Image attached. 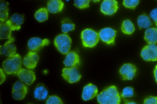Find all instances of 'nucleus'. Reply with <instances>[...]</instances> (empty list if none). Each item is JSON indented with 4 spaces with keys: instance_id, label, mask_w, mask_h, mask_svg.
<instances>
[{
    "instance_id": "nucleus-1",
    "label": "nucleus",
    "mask_w": 157,
    "mask_h": 104,
    "mask_svg": "<svg viewBox=\"0 0 157 104\" xmlns=\"http://www.w3.org/2000/svg\"><path fill=\"white\" fill-rule=\"evenodd\" d=\"M97 100L102 104H118L120 97L116 87L111 86L103 90L98 95Z\"/></svg>"
},
{
    "instance_id": "nucleus-2",
    "label": "nucleus",
    "mask_w": 157,
    "mask_h": 104,
    "mask_svg": "<svg viewBox=\"0 0 157 104\" xmlns=\"http://www.w3.org/2000/svg\"><path fill=\"white\" fill-rule=\"evenodd\" d=\"M5 60L2 64L4 71L8 74H16L21 69V59L18 54Z\"/></svg>"
},
{
    "instance_id": "nucleus-3",
    "label": "nucleus",
    "mask_w": 157,
    "mask_h": 104,
    "mask_svg": "<svg viewBox=\"0 0 157 104\" xmlns=\"http://www.w3.org/2000/svg\"><path fill=\"white\" fill-rule=\"evenodd\" d=\"M81 37L83 46L89 48L95 46L100 39L98 33L90 29L83 30L81 33Z\"/></svg>"
},
{
    "instance_id": "nucleus-4",
    "label": "nucleus",
    "mask_w": 157,
    "mask_h": 104,
    "mask_svg": "<svg viewBox=\"0 0 157 104\" xmlns=\"http://www.w3.org/2000/svg\"><path fill=\"white\" fill-rule=\"evenodd\" d=\"M71 40L65 34H60L56 37L54 44L57 50L63 54H67L69 51L71 44Z\"/></svg>"
},
{
    "instance_id": "nucleus-5",
    "label": "nucleus",
    "mask_w": 157,
    "mask_h": 104,
    "mask_svg": "<svg viewBox=\"0 0 157 104\" xmlns=\"http://www.w3.org/2000/svg\"><path fill=\"white\" fill-rule=\"evenodd\" d=\"M140 55L145 61H157V45L155 44L146 45L142 49Z\"/></svg>"
},
{
    "instance_id": "nucleus-6",
    "label": "nucleus",
    "mask_w": 157,
    "mask_h": 104,
    "mask_svg": "<svg viewBox=\"0 0 157 104\" xmlns=\"http://www.w3.org/2000/svg\"><path fill=\"white\" fill-rule=\"evenodd\" d=\"M62 75L65 79L71 83L78 81L81 77L79 71L75 66L63 68Z\"/></svg>"
},
{
    "instance_id": "nucleus-7",
    "label": "nucleus",
    "mask_w": 157,
    "mask_h": 104,
    "mask_svg": "<svg viewBox=\"0 0 157 104\" xmlns=\"http://www.w3.org/2000/svg\"><path fill=\"white\" fill-rule=\"evenodd\" d=\"M116 0H103L100 6L101 12L105 15H111L116 13L118 9Z\"/></svg>"
},
{
    "instance_id": "nucleus-8",
    "label": "nucleus",
    "mask_w": 157,
    "mask_h": 104,
    "mask_svg": "<svg viewBox=\"0 0 157 104\" xmlns=\"http://www.w3.org/2000/svg\"><path fill=\"white\" fill-rule=\"evenodd\" d=\"M116 31L109 27L101 29L99 32L100 38L104 43L108 44H113L116 36Z\"/></svg>"
},
{
    "instance_id": "nucleus-9",
    "label": "nucleus",
    "mask_w": 157,
    "mask_h": 104,
    "mask_svg": "<svg viewBox=\"0 0 157 104\" xmlns=\"http://www.w3.org/2000/svg\"><path fill=\"white\" fill-rule=\"evenodd\" d=\"M137 69L136 66L130 63L125 64L120 68L119 73L123 80H132L136 76Z\"/></svg>"
},
{
    "instance_id": "nucleus-10",
    "label": "nucleus",
    "mask_w": 157,
    "mask_h": 104,
    "mask_svg": "<svg viewBox=\"0 0 157 104\" xmlns=\"http://www.w3.org/2000/svg\"><path fill=\"white\" fill-rule=\"evenodd\" d=\"M49 44V41L47 39H42L38 37H33L28 41V48L30 51L36 52Z\"/></svg>"
},
{
    "instance_id": "nucleus-11",
    "label": "nucleus",
    "mask_w": 157,
    "mask_h": 104,
    "mask_svg": "<svg viewBox=\"0 0 157 104\" xmlns=\"http://www.w3.org/2000/svg\"><path fill=\"white\" fill-rule=\"evenodd\" d=\"M14 39L11 37L3 45H1L0 53L9 57L13 56L16 51V48L14 43Z\"/></svg>"
},
{
    "instance_id": "nucleus-12",
    "label": "nucleus",
    "mask_w": 157,
    "mask_h": 104,
    "mask_svg": "<svg viewBox=\"0 0 157 104\" xmlns=\"http://www.w3.org/2000/svg\"><path fill=\"white\" fill-rule=\"evenodd\" d=\"M17 75L21 81L28 85H31L36 79L35 73L27 69L21 68L17 72Z\"/></svg>"
},
{
    "instance_id": "nucleus-13",
    "label": "nucleus",
    "mask_w": 157,
    "mask_h": 104,
    "mask_svg": "<svg viewBox=\"0 0 157 104\" xmlns=\"http://www.w3.org/2000/svg\"><path fill=\"white\" fill-rule=\"evenodd\" d=\"M39 60V56L36 52L30 51L23 59V64L27 68H35Z\"/></svg>"
},
{
    "instance_id": "nucleus-14",
    "label": "nucleus",
    "mask_w": 157,
    "mask_h": 104,
    "mask_svg": "<svg viewBox=\"0 0 157 104\" xmlns=\"http://www.w3.org/2000/svg\"><path fill=\"white\" fill-rule=\"evenodd\" d=\"M24 21V17L22 14L15 13L6 22L13 31L19 30Z\"/></svg>"
},
{
    "instance_id": "nucleus-15",
    "label": "nucleus",
    "mask_w": 157,
    "mask_h": 104,
    "mask_svg": "<svg viewBox=\"0 0 157 104\" xmlns=\"http://www.w3.org/2000/svg\"><path fill=\"white\" fill-rule=\"evenodd\" d=\"M98 90L96 86L91 83L85 86L83 88L82 98L84 101H87L93 98L98 94Z\"/></svg>"
},
{
    "instance_id": "nucleus-16",
    "label": "nucleus",
    "mask_w": 157,
    "mask_h": 104,
    "mask_svg": "<svg viewBox=\"0 0 157 104\" xmlns=\"http://www.w3.org/2000/svg\"><path fill=\"white\" fill-rule=\"evenodd\" d=\"M48 93L47 88L42 83L38 84L33 91L34 98L39 101L45 100L48 97Z\"/></svg>"
},
{
    "instance_id": "nucleus-17",
    "label": "nucleus",
    "mask_w": 157,
    "mask_h": 104,
    "mask_svg": "<svg viewBox=\"0 0 157 104\" xmlns=\"http://www.w3.org/2000/svg\"><path fill=\"white\" fill-rule=\"evenodd\" d=\"M64 6V3L61 0H48L47 9L50 13H55L61 11Z\"/></svg>"
},
{
    "instance_id": "nucleus-18",
    "label": "nucleus",
    "mask_w": 157,
    "mask_h": 104,
    "mask_svg": "<svg viewBox=\"0 0 157 104\" xmlns=\"http://www.w3.org/2000/svg\"><path fill=\"white\" fill-rule=\"evenodd\" d=\"M145 41L148 44L157 43V28L151 27L145 31L144 36Z\"/></svg>"
},
{
    "instance_id": "nucleus-19",
    "label": "nucleus",
    "mask_w": 157,
    "mask_h": 104,
    "mask_svg": "<svg viewBox=\"0 0 157 104\" xmlns=\"http://www.w3.org/2000/svg\"><path fill=\"white\" fill-rule=\"evenodd\" d=\"M63 63L67 67L75 66L79 63V56L74 52H69L67 54Z\"/></svg>"
},
{
    "instance_id": "nucleus-20",
    "label": "nucleus",
    "mask_w": 157,
    "mask_h": 104,
    "mask_svg": "<svg viewBox=\"0 0 157 104\" xmlns=\"http://www.w3.org/2000/svg\"><path fill=\"white\" fill-rule=\"evenodd\" d=\"M137 23L140 29L143 28H147L152 25L149 17L145 14H141L138 17Z\"/></svg>"
},
{
    "instance_id": "nucleus-21",
    "label": "nucleus",
    "mask_w": 157,
    "mask_h": 104,
    "mask_svg": "<svg viewBox=\"0 0 157 104\" xmlns=\"http://www.w3.org/2000/svg\"><path fill=\"white\" fill-rule=\"evenodd\" d=\"M9 3L5 1H0V20L4 22L7 19L8 16Z\"/></svg>"
},
{
    "instance_id": "nucleus-22",
    "label": "nucleus",
    "mask_w": 157,
    "mask_h": 104,
    "mask_svg": "<svg viewBox=\"0 0 157 104\" xmlns=\"http://www.w3.org/2000/svg\"><path fill=\"white\" fill-rule=\"evenodd\" d=\"M121 30L124 34L130 35L134 32L135 28L133 23L130 20L126 19L123 21Z\"/></svg>"
},
{
    "instance_id": "nucleus-23",
    "label": "nucleus",
    "mask_w": 157,
    "mask_h": 104,
    "mask_svg": "<svg viewBox=\"0 0 157 104\" xmlns=\"http://www.w3.org/2000/svg\"><path fill=\"white\" fill-rule=\"evenodd\" d=\"M11 30L6 23L1 22L0 24V39H10L11 37Z\"/></svg>"
},
{
    "instance_id": "nucleus-24",
    "label": "nucleus",
    "mask_w": 157,
    "mask_h": 104,
    "mask_svg": "<svg viewBox=\"0 0 157 104\" xmlns=\"http://www.w3.org/2000/svg\"><path fill=\"white\" fill-rule=\"evenodd\" d=\"M75 27V25L68 18H64L61 21V29L65 33L74 30Z\"/></svg>"
},
{
    "instance_id": "nucleus-25",
    "label": "nucleus",
    "mask_w": 157,
    "mask_h": 104,
    "mask_svg": "<svg viewBox=\"0 0 157 104\" xmlns=\"http://www.w3.org/2000/svg\"><path fill=\"white\" fill-rule=\"evenodd\" d=\"M48 11L46 8H41L39 9L34 14L35 19L40 22L46 21L48 17Z\"/></svg>"
},
{
    "instance_id": "nucleus-26",
    "label": "nucleus",
    "mask_w": 157,
    "mask_h": 104,
    "mask_svg": "<svg viewBox=\"0 0 157 104\" xmlns=\"http://www.w3.org/2000/svg\"><path fill=\"white\" fill-rule=\"evenodd\" d=\"M27 93V88L26 86L21 90L12 91V96L15 100H21L24 98Z\"/></svg>"
},
{
    "instance_id": "nucleus-27",
    "label": "nucleus",
    "mask_w": 157,
    "mask_h": 104,
    "mask_svg": "<svg viewBox=\"0 0 157 104\" xmlns=\"http://www.w3.org/2000/svg\"><path fill=\"white\" fill-rule=\"evenodd\" d=\"M90 0H74V5L80 9H84L89 6Z\"/></svg>"
},
{
    "instance_id": "nucleus-28",
    "label": "nucleus",
    "mask_w": 157,
    "mask_h": 104,
    "mask_svg": "<svg viewBox=\"0 0 157 104\" xmlns=\"http://www.w3.org/2000/svg\"><path fill=\"white\" fill-rule=\"evenodd\" d=\"M139 2V0H123V4L126 8L134 9Z\"/></svg>"
},
{
    "instance_id": "nucleus-29",
    "label": "nucleus",
    "mask_w": 157,
    "mask_h": 104,
    "mask_svg": "<svg viewBox=\"0 0 157 104\" xmlns=\"http://www.w3.org/2000/svg\"><path fill=\"white\" fill-rule=\"evenodd\" d=\"M133 88L130 87H127L124 88L121 94V96L124 98H130L134 95Z\"/></svg>"
},
{
    "instance_id": "nucleus-30",
    "label": "nucleus",
    "mask_w": 157,
    "mask_h": 104,
    "mask_svg": "<svg viewBox=\"0 0 157 104\" xmlns=\"http://www.w3.org/2000/svg\"><path fill=\"white\" fill-rule=\"evenodd\" d=\"M46 103L47 104H63V102L58 96L53 95L49 97L46 101Z\"/></svg>"
},
{
    "instance_id": "nucleus-31",
    "label": "nucleus",
    "mask_w": 157,
    "mask_h": 104,
    "mask_svg": "<svg viewBox=\"0 0 157 104\" xmlns=\"http://www.w3.org/2000/svg\"><path fill=\"white\" fill-rule=\"evenodd\" d=\"M145 104H157V97L150 96L146 98L144 101Z\"/></svg>"
},
{
    "instance_id": "nucleus-32",
    "label": "nucleus",
    "mask_w": 157,
    "mask_h": 104,
    "mask_svg": "<svg viewBox=\"0 0 157 104\" xmlns=\"http://www.w3.org/2000/svg\"><path fill=\"white\" fill-rule=\"evenodd\" d=\"M26 86L21 81H17L13 84L12 91L21 90L24 88Z\"/></svg>"
},
{
    "instance_id": "nucleus-33",
    "label": "nucleus",
    "mask_w": 157,
    "mask_h": 104,
    "mask_svg": "<svg viewBox=\"0 0 157 104\" xmlns=\"http://www.w3.org/2000/svg\"><path fill=\"white\" fill-rule=\"evenodd\" d=\"M150 17L153 19L157 26V8L153 10L150 13Z\"/></svg>"
},
{
    "instance_id": "nucleus-34",
    "label": "nucleus",
    "mask_w": 157,
    "mask_h": 104,
    "mask_svg": "<svg viewBox=\"0 0 157 104\" xmlns=\"http://www.w3.org/2000/svg\"><path fill=\"white\" fill-rule=\"evenodd\" d=\"M6 79L5 74L3 70L0 68V84L2 83Z\"/></svg>"
},
{
    "instance_id": "nucleus-35",
    "label": "nucleus",
    "mask_w": 157,
    "mask_h": 104,
    "mask_svg": "<svg viewBox=\"0 0 157 104\" xmlns=\"http://www.w3.org/2000/svg\"><path fill=\"white\" fill-rule=\"evenodd\" d=\"M153 74L155 80L157 83V65H156L153 71Z\"/></svg>"
},
{
    "instance_id": "nucleus-36",
    "label": "nucleus",
    "mask_w": 157,
    "mask_h": 104,
    "mask_svg": "<svg viewBox=\"0 0 157 104\" xmlns=\"http://www.w3.org/2000/svg\"><path fill=\"white\" fill-rule=\"evenodd\" d=\"M125 103L127 104H135L136 103L133 102H131V101H129V102H125Z\"/></svg>"
},
{
    "instance_id": "nucleus-37",
    "label": "nucleus",
    "mask_w": 157,
    "mask_h": 104,
    "mask_svg": "<svg viewBox=\"0 0 157 104\" xmlns=\"http://www.w3.org/2000/svg\"><path fill=\"white\" fill-rule=\"evenodd\" d=\"M93 2H99L101 0H92Z\"/></svg>"
},
{
    "instance_id": "nucleus-38",
    "label": "nucleus",
    "mask_w": 157,
    "mask_h": 104,
    "mask_svg": "<svg viewBox=\"0 0 157 104\" xmlns=\"http://www.w3.org/2000/svg\"></svg>"
}]
</instances>
